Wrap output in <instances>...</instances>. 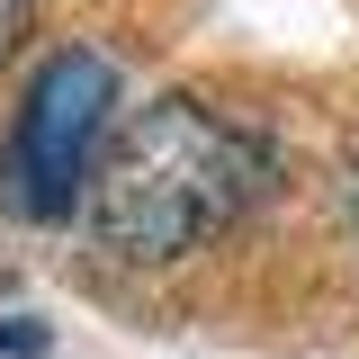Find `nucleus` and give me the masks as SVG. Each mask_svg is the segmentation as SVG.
<instances>
[{"label": "nucleus", "mask_w": 359, "mask_h": 359, "mask_svg": "<svg viewBox=\"0 0 359 359\" xmlns=\"http://www.w3.org/2000/svg\"><path fill=\"white\" fill-rule=\"evenodd\" d=\"M0 351H45V332L36 323H0Z\"/></svg>", "instance_id": "20e7f679"}, {"label": "nucleus", "mask_w": 359, "mask_h": 359, "mask_svg": "<svg viewBox=\"0 0 359 359\" xmlns=\"http://www.w3.org/2000/svg\"><path fill=\"white\" fill-rule=\"evenodd\" d=\"M108 117H117V63L90 54V45L45 54L27 99H18V126H9V162H0L9 207L36 224H63L72 207H90Z\"/></svg>", "instance_id": "f03ea898"}, {"label": "nucleus", "mask_w": 359, "mask_h": 359, "mask_svg": "<svg viewBox=\"0 0 359 359\" xmlns=\"http://www.w3.org/2000/svg\"><path fill=\"white\" fill-rule=\"evenodd\" d=\"M261 144L216 117L207 99H153L135 108L90 180V233L117 261H189L261 198Z\"/></svg>", "instance_id": "f257e3e1"}, {"label": "nucleus", "mask_w": 359, "mask_h": 359, "mask_svg": "<svg viewBox=\"0 0 359 359\" xmlns=\"http://www.w3.org/2000/svg\"><path fill=\"white\" fill-rule=\"evenodd\" d=\"M27 18H36V0H0V63L27 45Z\"/></svg>", "instance_id": "7ed1b4c3"}]
</instances>
